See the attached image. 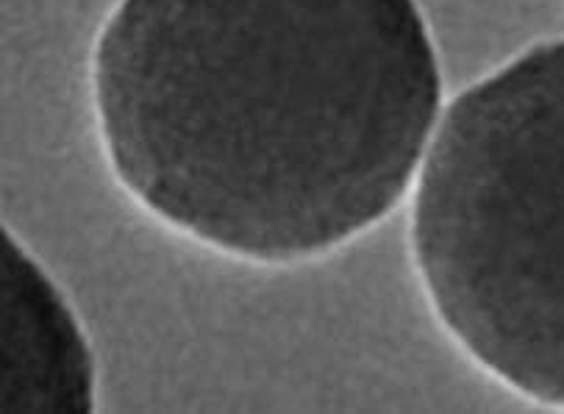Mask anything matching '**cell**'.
<instances>
[{"label": "cell", "instance_id": "3957f363", "mask_svg": "<svg viewBox=\"0 0 564 414\" xmlns=\"http://www.w3.org/2000/svg\"><path fill=\"white\" fill-rule=\"evenodd\" d=\"M3 408L25 414H87L95 406V362L45 270L3 231Z\"/></svg>", "mask_w": 564, "mask_h": 414}, {"label": "cell", "instance_id": "6da1fadb", "mask_svg": "<svg viewBox=\"0 0 564 414\" xmlns=\"http://www.w3.org/2000/svg\"><path fill=\"white\" fill-rule=\"evenodd\" d=\"M122 189L228 257H326L403 200L443 73L417 0H120L93 56Z\"/></svg>", "mask_w": 564, "mask_h": 414}, {"label": "cell", "instance_id": "7a4b0ae2", "mask_svg": "<svg viewBox=\"0 0 564 414\" xmlns=\"http://www.w3.org/2000/svg\"><path fill=\"white\" fill-rule=\"evenodd\" d=\"M412 251L467 357L564 412V40L445 109L414 182Z\"/></svg>", "mask_w": 564, "mask_h": 414}]
</instances>
